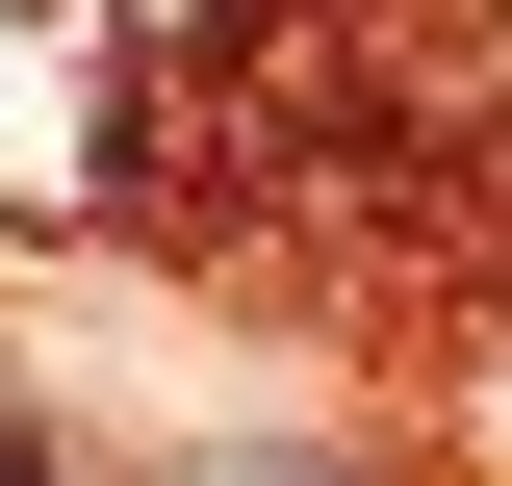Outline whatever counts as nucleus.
I'll use <instances>...</instances> for the list:
<instances>
[{"instance_id":"obj_1","label":"nucleus","mask_w":512,"mask_h":486,"mask_svg":"<svg viewBox=\"0 0 512 486\" xmlns=\"http://www.w3.org/2000/svg\"><path fill=\"white\" fill-rule=\"evenodd\" d=\"M180 486H333V461H282V435H256V461H180Z\"/></svg>"},{"instance_id":"obj_2","label":"nucleus","mask_w":512,"mask_h":486,"mask_svg":"<svg viewBox=\"0 0 512 486\" xmlns=\"http://www.w3.org/2000/svg\"><path fill=\"white\" fill-rule=\"evenodd\" d=\"M0 486H52V461H26V410H0Z\"/></svg>"}]
</instances>
